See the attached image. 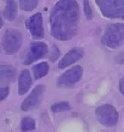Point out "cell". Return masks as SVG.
Masks as SVG:
<instances>
[{"instance_id":"cell-1","label":"cell","mask_w":124,"mask_h":132,"mask_svg":"<svg viewBox=\"0 0 124 132\" xmlns=\"http://www.w3.org/2000/svg\"><path fill=\"white\" fill-rule=\"evenodd\" d=\"M22 128L23 131H28L34 128V122L30 119H24L22 121Z\"/></svg>"},{"instance_id":"cell-2","label":"cell","mask_w":124,"mask_h":132,"mask_svg":"<svg viewBox=\"0 0 124 132\" xmlns=\"http://www.w3.org/2000/svg\"><path fill=\"white\" fill-rule=\"evenodd\" d=\"M85 13H86V16L88 18H91V11L90 9V7L89 5V2H85Z\"/></svg>"}]
</instances>
